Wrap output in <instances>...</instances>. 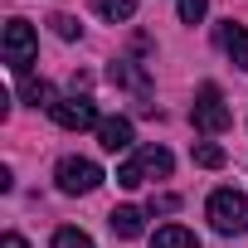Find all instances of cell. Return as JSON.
<instances>
[{
    "label": "cell",
    "instance_id": "obj_3",
    "mask_svg": "<svg viewBox=\"0 0 248 248\" xmlns=\"http://www.w3.org/2000/svg\"><path fill=\"white\" fill-rule=\"evenodd\" d=\"M190 122H195V132H204V137H219V132H229V122H233V112H229V102H224V93H219L214 83H204V88L195 93V107H190Z\"/></svg>",
    "mask_w": 248,
    "mask_h": 248
},
{
    "label": "cell",
    "instance_id": "obj_13",
    "mask_svg": "<svg viewBox=\"0 0 248 248\" xmlns=\"http://www.w3.org/2000/svg\"><path fill=\"white\" fill-rule=\"evenodd\" d=\"M229 156H224V146H214V141H200L195 146V166H204V170H219Z\"/></svg>",
    "mask_w": 248,
    "mask_h": 248
},
{
    "label": "cell",
    "instance_id": "obj_17",
    "mask_svg": "<svg viewBox=\"0 0 248 248\" xmlns=\"http://www.w3.org/2000/svg\"><path fill=\"white\" fill-rule=\"evenodd\" d=\"M204 10H209V0H180V20H185V25H200Z\"/></svg>",
    "mask_w": 248,
    "mask_h": 248
},
{
    "label": "cell",
    "instance_id": "obj_9",
    "mask_svg": "<svg viewBox=\"0 0 248 248\" xmlns=\"http://www.w3.org/2000/svg\"><path fill=\"white\" fill-rule=\"evenodd\" d=\"M141 219H146V214H141L137 204H122V209H112V214H107V224H112V233H117V238H141V229H146Z\"/></svg>",
    "mask_w": 248,
    "mask_h": 248
},
{
    "label": "cell",
    "instance_id": "obj_15",
    "mask_svg": "<svg viewBox=\"0 0 248 248\" xmlns=\"http://www.w3.org/2000/svg\"><path fill=\"white\" fill-rule=\"evenodd\" d=\"M49 248H93V238H88V233H83V229H59V233H54V243H49Z\"/></svg>",
    "mask_w": 248,
    "mask_h": 248
},
{
    "label": "cell",
    "instance_id": "obj_4",
    "mask_svg": "<svg viewBox=\"0 0 248 248\" xmlns=\"http://www.w3.org/2000/svg\"><path fill=\"white\" fill-rule=\"evenodd\" d=\"M54 180H59L63 195H93V190L102 185V170H97V161H88V156H63L59 170H54Z\"/></svg>",
    "mask_w": 248,
    "mask_h": 248
},
{
    "label": "cell",
    "instance_id": "obj_2",
    "mask_svg": "<svg viewBox=\"0 0 248 248\" xmlns=\"http://www.w3.org/2000/svg\"><path fill=\"white\" fill-rule=\"evenodd\" d=\"M204 214H209L214 233L238 238V233L248 229V200H243V190H214V195H209V204H204Z\"/></svg>",
    "mask_w": 248,
    "mask_h": 248
},
{
    "label": "cell",
    "instance_id": "obj_12",
    "mask_svg": "<svg viewBox=\"0 0 248 248\" xmlns=\"http://www.w3.org/2000/svg\"><path fill=\"white\" fill-rule=\"evenodd\" d=\"M93 10L117 25V20H132V15H137V0H93Z\"/></svg>",
    "mask_w": 248,
    "mask_h": 248
},
{
    "label": "cell",
    "instance_id": "obj_14",
    "mask_svg": "<svg viewBox=\"0 0 248 248\" xmlns=\"http://www.w3.org/2000/svg\"><path fill=\"white\" fill-rule=\"evenodd\" d=\"M107 73H112V83H127V88H137V93H146V78H141V73H137V68L127 63V59H122V63H112Z\"/></svg>",
    "mask_w": 248,
    "mask_h": 248
},
{
    "label": "cell",
    "instance_id": "obj_11",
    "mask_svg": "<svg viewBox=\"0 0 248 248\" xmlns=\"http://www.w3.org/2000/svg\"><path fill=\"white\" fill-rule=\"evenodd\" d=\"M20 97H25L30 107H54V102H59L54 88H49L44 78H25V83H20Z\"/></svg>",
    "mask_w": 248,
    "mask_h": 248
},
{
    "label": "cell",
    "instance_id": "obj_5",
    "mask_svg": "<svg viewBox=\"0 0 248 248\" xmlns=\"http://www.w3.org/2000/svg\"><path fill=\"white\" fill-rule=\"evenodd\" d=\"M0 49H5L10 73H25V68L34 63V54H39V39H34L30 20H10V25H5V39H0Z\"/></svg>",
    "mask_w": 248,
    "mask_h": 248
},
{
    "label": "cell",
    "instance_id": "obj_10",
    "mask_svg": "<svg viewBox=\"0 0 248 248\" xmlns=\"http://www.w3.org/2000/svg\"><path fill=\"white\" fill-rule=\"evenodd\" d=\"M151 248H200V238L190 229H180V224H166V229H156Z\"/></svg>",
    "mask_w": 248,
    "mask_h": 248
},
{
    "label": "cell",
    "instance_id": "obj_16",
    "mask_svg": "<svg viewBox=\"0 0 248 248\" xmlns=\"http://www.w3.org/2000/svg\"><path fill=\"white\" fill-rule=\"evenodd\" d=\"M49 25H54V34H59V39H78V34H83V25H78L73 15H54Z\"/></svg>",
    "mask_w": 248,
    "mask_h": 248
},
{
    "label": "cell",
    "instance_id": "obj_19",
    "mask_svg": "<svg viewBox=\"0 0 248 248\" xmlns=\"http://www.w3.org/2000/svg\"><path fill=\"white\" fill-rule=\"evenodd\" d=\"M0 248H30V243H25L20 233H5V238H0Z\"/></svg>",
    "mask_w": 248,
    "mask_h": 248
},
{
    "label": "cell",
    "instance_id": "obj_1",
    "mask_svg": "<svg viewBox=\"0 0 248 248\" xmlns=\"http://www.w3.org/2000/svg\"><path fill=\"white\" fill-rule=\"evenodd\" d=\"M170 166H175V156L166 146H137L127 161L117 166V185L122 190H137V185H146L156 175H170Z\"/></svg>",
    "mask_w": 248,
    "mask_h": 248
},
{
    "label": "cell",
    "instance_id": "obj_6",
    "mask_svg": "<svg viewBox=\"0 0 248 248\" xmlns=\"http://www.w3.org/2000/svg\"><path fill=\"white\" fill-rule=\"evenodd\" d=\"M49 117L59 122V127L63 132H88V127H102V122H97V102L93 97H59L54 107H49Z\"/></svg>",
    "mask_w": 248,
    "mask_h": 248
},
{
    "label": "cell",
    "instance_id": "obj_7",
    "mask_svg": "<svg viewBox=\"0 0 248 248\" xmlns=\"http://www.w3.org/2000/svg\"><path fill=\"white\" fill-rule=\"evenodd\" d=\"M97 146L112 151V156H117V151H132V122H127V117H107L102 127H97Z\"/></svg>",
    "mask_w": 248,
    "mask_h": 248
},
{
    "label": "cell",
    "instance_id": "obj_18",
    "mask_svg": "<svg viewBox=\"0 0 248 248\" xmlns=\"http://www.w3.org/2000/svg\"><path fill=\"white\" fill-rule=\"evenodd\" d=\"M146 209H151V214H170V209H180V200H175V195H156Z\"/></svg>",
    "mask_w": 248,
    "mask_h": 248
},
{
    "label": "cell",
    "instance_id": "obj_8",
    "mask_svg": "<svg viewBox=\"0 0 248 248\" xmlns=\"http://www.w3.org/2000/svg\"><path fill=\"white\" fill-rule=\"evenodd\" d=\"M219 44H224V54L248 73V25H233V20H224L219 25Z\"/></svg>",
    "mask_w": 248,
    "mask_h": 248
}]
</instances>
